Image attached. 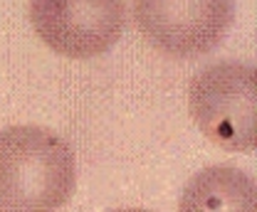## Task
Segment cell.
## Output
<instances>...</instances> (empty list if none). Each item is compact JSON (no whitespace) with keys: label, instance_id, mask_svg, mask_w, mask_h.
I'll use <instances>...</instances> for the list:
<instances>
[{"label":"cell","instance_id":"6da1fadb","mask_svg":"<svg viewBox=\"0 0 257 212\" xmlns=\"http://www.w3.org/2000/svg\"><path fill=\"white\" fill-rule=\"evenodd\" d=\"M74 185L77 163L64 138L32 123L0 131V212H57Z\"/></svg>","mask_w":257,"mask_h":212},{"label":"cell","instance_id":"3957f363","mask_svg":"<svg viewBox=\"0 0 257 212\" xmlns=\"http://www.w3.org/2000/svg\"><path fill=\"white\" fill-rule=\"evenodd\" d=\"M28 13L37 37L69 60L109 52L126 28V0H30Z\"/></svg>","mask_w":257,"mask_h":212},{"label":"cell","instance_id":"7a4b0ae2","mask_svg":"<svg viewBox=\"0 0 257 212\" xmlns=\"http://www.w3.org/2000/svg\"><path fill=\"white\" fill-rule=\"evenodd\" d=\"M188 106L200 131L225 151H252L257 143V72L242 62L200 69L188 89Z\"/></svg>","mask_w":257,"mask_h":212},{"label":"cell","instance_id":"277c9868","mask_svg":"<svg viewBox=\"0 0 257 212\" xmlns=\"http://www.w3.org/2000/svg\"><path fill=\"white\" fill-rule=\"evenodd\" d=\"M134 20L168 57H203L227 35L235 0H134Z\"/></svg>","mask_w":257,"mask_h":212},{"label":"cell","instance_id":"8992f818","mask_svg":"<svg viewBox=\"0 0 257 212\" xmlns=\"http://www.w3.org/2000/svg\"><path fill=\"white\" fill-rule=\"evenodd\" d=\"M114 212H151V210H144V207H124V210H114Z\"/></svg>","mask_w":257,"mask_h":212},{"label":"cell","instance_id":"5b68a950","mask_svg":"<svg viewBox=\"0 0 257 212\" xmlns=\"http://www.w3.org/2000/svg\"><path fill=\"white\" fill-rule=\"evenodd\" d=\"M178 212H255V180L240 168L210 165L186 182Z\"/></svg>","mask_w":257,"mask_h":212}]
</instances>
